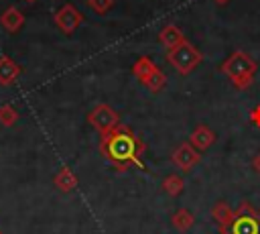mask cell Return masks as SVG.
I'll use <instances>...</instances> for the list:
<instances>
[{"label":"cell","mask_w":260,"mask_h":234,"mask_svg":"<svg viewBox=\"0 0 260 234\" xmlns=\"http://www.w3.org/2000/svg\"><path fill=\"white\" fill-rule=\"evenodd\" d=\"M221 73L230 77V81L238 87V90H246L252 85L254 77H256V61L244 53V51H234L223 63H221Z\"/></svg>","instance_id":"obj_2"},{"label":"cell","mask_w":260,"mask_h":234,"mask_svg":"<svg viewBox=\"0 0 260 234\" xmlns=\"http://www.w3.org/2000/svg\"><path fill=\"white\" fill-rule=\"evenodd\" d=\"M189 142H191V144L201 153V151L209 149V147L215 142V132H213L209 126L199 124V126H195V128H193V132L189 134Z\"/></svg>","instance_id":"obj_9"},{"label":"cell","mask_w":260,"mask_h":234,"mask_svg":"<svg viewBox=\"0 0 260 234\" xmlns=\"http://www.w3.org/2000/svg\"><path fill=\"white\" fill-rule=\"evenodd\" d=\"M142 85H144L148 92H152V94H158V92H160V90L167 85V73H165L160 67H156V69L150 73V77H148V79H146Z\"/></svg>","instance_id":"obj_17"},{"label":"cell","mask_w":260,"mask_h":234,"mask_svg":"<svg viewBox=\"0 0 260 234\" xmlns=\"http://www.w3.org/2000/svg\"><path fill=\"white\" fill-rule=\"evenodd\" d=\"M250 120H252V124H254V126H258V128H260V106H256V108L250 112Z\"/></svg>","instance_id":"obj_20"},{"label":"cell","mask_w":260,"mask_h":234,"mask_svg":"<svg viewBox=\"0 0 260 234\" xmlns=\"http://www.w3.org/2000/svg\"><path fill=\"white\" fill-rule=\"evenodd\" d=\"M252 165H254V169H256V173L260 175V153L254 157V161H252Z\"/></svg>","instance_id":"obj_21"},{"label":"cell","mask_w":260,"mask_h":234,"mask_svg":"<svg viewBox=\"0 0 260 234\" xmlns=\"http://www.w3.org/2000/svg\"><path fill=\"white\" fill-rule=\"evenodd\" d=\"M0 234H2V232H0Z\"/></svg>","instance_id":"obj_24"},{"label":"cell","mask_w":260,"mask_h":234,"mask_svg":"<svg viewBox=\"0 0 260 234\" xmlns=\"http://www.w3.org/2000/svg\"><path fill=\"white\" fill-rule=\"evenodd\" d=\"M183 187H185V181H183V177L179 173H171V175H167L162 179V191L167 195H171V197L181 195L183 193Z\"/></svg>","instance_id":"obj_16"},{"label":"cell","mask_w":260,"mask_h":234,"mask_svg":"<svg viewBox=\"0 0 260 234\" xmlns=\"http://www.w3.org/2000/svg\"><path fill=\"white\" fill-rule=\"evenodd\" d=\"M156 69V63L150 59V57H146V55H140L134 63H132V75L140 81V83H144L148 77H150V73Z\"/></svg>","instance_id":"obj_14"},{"label":"cell","mask_w":260,"mask_h":234,"mask_svg":"<svg viewBox=\"0 0 260 234\" xmlns=\"http://www.w3.org/2000/svg\"><path fill=\"white\" fill-rule=\"evenodd\" d=\"M16 120H18V112L14 106H10V104L0 106V124L2 126H14Z\"/></svg>","instance_id":"obj_18"},{"label":"cell","mask_w":260,"mask_h":234,"mask_svg":"<svg viewBox=\"0 0 260 234\" xmlns=\"http://www.w3.org/2000/svg\"><path fill=\"white\" fill-rule=\"evenodd\" d=\"M213 2H215V4H219V6H223V4H228L230 0H213Z\"/></svg>","instance_id":"obj_22"},{"label":"cell","mask_w":260,"mask_h":234,"mask_svg":"<svg viewBox=\"0 0 260 234\" xmlns=\"http://www.w3.org/2000/svg\"><path fill=\"white\" fill-rule=\"evenodd\" d=\"M167 61L171 63V67L179 75H189L191 71H195L201 65L203 53L195 45H191L189 41H183L179 47L167 51Z\"/></svg>","instance_id":"obj_3"},{"label":"cell","mask_w":260,"mask_h":234,"mask_svg":"<svg viewBox=\"0 0 260 234\" xmlns=\"http://www.w3.org/2000/svg\"><path fill=\"white\" fill-rule=\"evenodd\" d=\"M18 75H20V65H18L14 59L2 55V57H0V85H10V83H14V81L18 79Z\"/></svg>","instance_id":"obj_12"},{"label":"cell","mask_w":260,"mask_h":234,"mask_svg":"<svg viewBox=\"0 0 260 234\" xmlns=\"http://www.w3.org/2000/svg\"><path fill=\"white\" fill-rule=\"evenodd\" d=\"M211 216H213V220L217 222L219 232H221V234H228V228H230V224H232V220H234V208H232L228 201L219 199V201H215V206L211 208Z\"/></svg>","instance_id":"obj_8"},{"label":"cell","mask_w":260,"mask_h":234,"mask_svg":"<svg viewBox=\"0 0 260 234\" xmlns=\"http://www.w3.org/2000/svg\"><path fill=\"white\" fill-rule=\"evenodd\" d=\"M53 183H55V187H57L59 191L69 193V191H73V189L77 187V175H75L69 167H61V169L55 173Z\"/></svg>","instance_id":"obj_13"},{"label":"cell","mask_w":260,"mask_h":234,"mask_svg":"<svg viewBox=\"0 0 260 234\" xmlns=\"http://www.w3.org/2000/svg\"><path fill=\"white\" fill-rule=\"evenodd\" d=\"M24 2H28V4H32V2H37V0H24Z\"/></svg>","instance_id":"obj_23"},{"label":"cell","mask_w":260,"mask_h":234,"mask_svg":"<svg viewBox=\"0 0 260 234\" xmlns=\"http://www.w3.org/2000/svg\"><path fill=\"white\" fill-rule=\"evenodd\" d=\"M24 24V14L16 8V6H8L2 14H0V26L8 33H16L20 31Z\"/></svg>","instance_id":"obj_11"},{"label":"cell","mask_w":260,"mask_h":234,"mask_svg":"<svg viewBox=\"0 0 260 234\" xmlns=\"http://www.w3.org/2000/svg\"><path fill=\"white\" fill-rule=\"evenodd\" d=\"M228 234H260V212L254 210L252 203L242 201L234 210V220Z\"/></svg>","instance_id":"obj_4"},{"label":"cell","mask_w":260,"mask_h":234,"mask_svg":"<svg viewBox=\"0 0 260 234\" xmlns=\"http://www.w3.org/2000/svg\"><path fill=\"white\" fill-rule=\"evenodd\" d=\"M87 122H89V124L100 132V136H102V134L114 130V128L120 124V114H118L114 108H110L108 104H98V106H93L91 112L87 114Z\"/></svg>","instance_id":"obj_5"},{"label":"cell","mask_w":260,"mask_h":234,"mask_svg":"<svg viewBox=\"0 0 260 234\" xmlns=\"http://www.w3.org/2000/svg\"><path fill=\"white\" fill-rule=\"evenodd\" d=\"M87 6H89L95 14H106V12L114 6V0H87Z\"/></svg>","instance_id":"obj_19"},{"label":"cell","mask_w":260,"mask_h":234,"mask_svg":"<svg viewBox=\"0 0 260 234\" xmlns=\"http://www.w3.org/2000/svg\"><path fill=\"white\" fill-rule=\"evenodd\" d=\"M183 41H187V39H185L183 31H181L177 24H165V26L160 28V33H158V43H160L167 51L179 47Z\"/></svg>","instance_id":"obj_10"},{"label":"cell","mask_w":260,"mask_h":234,"mask_svg":"<svg viewBox=\"0 0 260 234\" xmlns=\"http://www.w3.org/2000/svg\"><path fill=\"white\" fill-rule=\"evenodd\" d=\"M100 151L118 171H126L130 167L144 169L142 155L146 144L132 128L124 124H118L114 130L100 136Z\"/></svg>","instance_id":"obj_1"},{"label":"cell","mask_w":260,"mask_h":234,"mask_svg":"<svg viewBox=\"0 0 260 234\" xmlns=\"http://www.w3.org/2000/svg\"><path fill=\"white\" fill-rule=\"evenodd\" d=\"M171 161H173V165L179 167L181 171H191L195 165H199L201 153H199L191 142H181V144L173 151Z\"/></svg>","instance_id":"obj_7"},{"label":"cell","mask_w":260,"mask_h":234,"mask_svg":"<svg viewBox=\"0 0 260 234\" xmlns=\"http://www.w3.org/2000/svg\"><path fill=\"white\" fill-rule=\"evenodd\" d=\"M193 224H195V216H193V212L187 210V208H179V210L173 212V216H171V226H173L175 230H179V232L191 230Z\"/></svg>","instance_id":"obj_15"},{"label":"cell","mask_w":260,"mask_h":234,"mask_svg":"<svg viewBox=\"0 0 260 234\" xmlns=\"http://www.w3.org/2000/svg\"><path fill=\"white\" fill-rule=\"evenodd\" d=\"M55 24L65 33V35H71L79 28V24L83 22V14L73 6V4H63L57 12H55Z\"/></svg>","instance_id":"obj_6"}]
</instances>
